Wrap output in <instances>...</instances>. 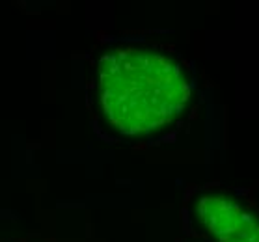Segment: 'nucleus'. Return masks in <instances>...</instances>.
Instances as JSON below:
<instances>
[{
	"mask_svg": "<svg viewBox=\"0 0 259 242\" xmlns=\"http://www.w3.org/2000/svg\"><path fill=\"white\" fill-rule=\"evenodd\" d=\"M190 67L170 49L142 37H116L95 49L86 103L106 142L146 143L176 130L192 110Z\"/></svg>",
	"mask_w": 259,
	"mask_h": 242,
	"instance_id": "nucleus-1",
	"label": "nucleus"
},
{
	"mask_svg": "<svg viewBox=\"0 0 259 242\" xmlns=\"http://www.w3.org/2000/svg\"><path fill=\"white\" fill-rule=\"evenodd\" d=\"M183 242H259V211L218 184H201L181 207Z\"/></svg>",
	"mask_w": 259,
	"mask_h": 242,
	"instance_id": "nucleus-2",
	"label": "nucleus"
}]
</instances>
